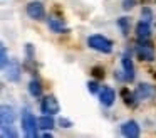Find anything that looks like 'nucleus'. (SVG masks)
I'll return each instance as SVG.
<instances>
[{
  "mask_svg": "<svg viewBox=\"0 0 156 138\" xmlns=\"http://www.w3.org/2000/svg\"><path fill=\"white\" fill-rule=\"evenodd\" d=\"M149 35H151V27H149V22L141 20V22L136 25V37H138V40L141 42V40H148Z\"/></svg>",
  "mask_w": 156,
  "mask_h": 138,
  "instance_id": "nucleus-7",
  "label": "nucleus"
},
{
  "mask_svg": "<svg viewBox=\"0 0 156 138\" xmlns=\"http://www.w3.org/2000/svg\"><path fill=\"white\" fill-rule=\"evenodd\" d=\"M0 118H2V125H10L14 121L15 114H14V110L9 106H2V113H0Z\"/></svg>",
  "mask_w": 156,
  "mask_h": 138,
  "instance_id": "nucleus-12",
  "label": "nucleus"
},
{
  "mask_svg": "<svg viewBox=\"0 0 156 138\" xmlns=\"http://www.w3.org/2000/svg\"><path fill=\"white\" fill-rule=\"evenodd\" d=\"M87 44L92 47L94 50H99V52H104V54H109L112 50V42L109 39H106L104 35H99V34H96V35H91L87 39Z\"/></svg>",
  "mask_w": 156,
  "mask_h": 138,
  "instance_id": "nucleus-2",
  "label": "nucleus"
},
{
  "mask_svg": "<svg viewBox=\"0 0 156 138\" xmlns=\"http://www.w3.org/2000/svg\"><path fill=\"white\" fill-rule=\"evenodd\" d=\"M5 76H7L9 81H17L19 76H20V66H19L17 61H10L9 62V67L5 66Z\"/></svg>",
  "mask_w": 156,
  "mask_h": 138,
  "instance_id": "nucleus-8",
  "label": "nucleus"
},
{
  "mask_svg": "<svg viewBox=\"0 0 156 138\" xmlns=\"http://www.w3.org/2000/svg\"><path fill=\"white\" fill-rule=\"evenodd\" d=\"M87 88L91 89V93H96V91H98V84H96L94 81H92V83H89V84H87Z\"/></svg>",
  "mask_w": 156,
  "mask_h": 138,
  "instance_id": "nucleus-24",
  "label": "nucleus"
},
{
  "mask_svg": "<svg viewBox=\"0 0 156 138\" xmlns=\"http://www.w3.org/2000/svg\"><path fill=\"white\" fill-rule=\"evenodd\" d=\"M99 99H101V103L104 104V106H111L112 103H114V99H116V94H114V91L111 89V88H102L101 89V93H99Z\"/></svg>",
  "mask_w": 156,
  "mask_h": 138,
  "instance_id": "nucleus-10",
  "label": "nucleus"
},
{
  "mask_svg": "<svg viewBox=\"0 0 156 138\" xmlns=\"http://www.w3.org/2000/svg\"><path fill=\"white\" fill-rule=\"evenodd\" d=\"M2 136H12V138H15L17 136V133H15L14 130H10V128H9L7 130V125H2Z\"/></svg>",
  "mask_w": 156,
  "mask_h": 138,
  "instance_id": "nucleus-17",
  "label": "nucleus"
},
{
  "mask_svg": "<svg viewBox=\"0 0 156 138\" xmlns=\"http://www.w3.org/2000/svg\"><path fill=\"white\" fill-rule=\"evenodd\" d=\"M141 17L146 20V22H151V19H153V13H151V10H149L148 7H144V9H143V12H141Z\"/></svg>",
  "mask_w": 156,
  "mask_h": 138,
  "instance_id": "nucleus-19",
  "label": "nucleus"
},
{
  "mask_svg": "<svg viewBox=\"0 0 156 138\" xmlns=\"http://www.w3.org/2000/svg\"><path fill=\"white\" fill-rule=\"evenodd\" d=\"M118 24H119V27L122 29V34H124V35H128V32H129V19L121 17V19L118 20Z\"/></svg>",
  "mask_w": 156,
  "mask_h": 138,
  "instance_id": "nucleus-16",
  "label": "nucleus"
},
{
  "mask_svg": "<svg viewBox=\"0 0 156 138\" xmlns=\"http://www.w3.org/2000/svg\"><path fill=\"white\" fill-rule=\"evenodd\" d=\"M37 125L39 120H35V116L30 113V111L25 110L24 114H22V128H24V133L27 138H37Z\"/></svg>",
  "mask_w": 156,
  "mask_h": 138,
  "instance_id": "nucleus-1",
  "label": "nucleus"
},
{
  "mask_svg": "<svg viewBox=\"0 0 156 138\" xmlns=\"http://www.w3.org/2000/svg\"><path fill=\"white\" fill-rule=\"evenodd\" d=\"M92 74H94L96 77H102L104 76V71H102L101 67H94V69H92Z\"/></svg>",
  "mask_w": 156,
  "mask_h": 138,
  "instance_id": "nucleus-22",
  "label": "nucleus"
},
{
  "mask_svg": "<svg viewBox=\"0 0 156 138\" xmlns=\"http://www.w3.org/2000/svg\"><path fill=\"white\" fill-rule=\"evenodd\" d=\"M121 133L124 135V136H128V138L139 136V125L136 123V121H133V120L126 121V123L121 125Z\"/></svg>",
  "mask_w": 156,
  "mask_h": 138,
  "instance_id": "nucleus-6",
  "label": "nucleus"
},
{
  "mask_svg": "<svg viewBox=\"0 0 156 138\" xmlns=\"http://www.w3.org/2000/svg\"><path fill=\"white\" fill-rule=\"evenodd\" d=\"M151 93H153V89L149 84H139L138 89H136V98L138 99H146V98L151 96Z\"/></svg>",
  "mask_w": 156,
  "mask_h": 138,
  "instance_id": "nucleus-13",
  "label": "nucleus"
},
{
  "mask_svg": "<svg viewBox=\"0 0 156 138\" xmlns=\"http://www.w3.org/2000/svg\"><path fill=\"white\" fill-rule=\"evenodd\" d=\"M29 93H30L32 96H41L42 94V86L37 79H32L30 83H29Z\"/></svg>",
  "mask_w": 156,
  "mask_h": 138,
  "instance_id": "nucleus-15",
  "label": "nucleus"
},
{
  "mask_svg": "<svg viewBox=\"0 0 156 138\" xmlns=\"http://www.w3.org/2000/svg\"><path fill=\"white\" fill-rule=\"evenodd\" d=\"M59 123H61L62 125V126H64V128H69V126H71V121H69V120H66V118H61V120H59Z\"/></svg>",
  "mask_w": 156,
  "mask_h": 138,
  "instance_id": "nucleus-23",
  "label": "nucleus"
},
{
  "mask_svg": "<svg viewBox=\"0 0 156 138\" xmlns=\"http://www.w3.org/2000/svg\"><path fill=\"white\" fill-rule=\"evenodd\" d=\"M136 52H138L139 59H143V61H153L154 59V47L149 42H146V40H143V42L139 44Z\"/></svg>",
  "mask_w": 156,
  "mask_h": 138,
  "instance_id": "nucleus-4",
  "label": "nucleus"
},
{
  "mask_svg": "<svg viewBox=\"0 0 156 138\" xmlns=\"http://www.w3.org/2000/svg\"><path fill=\"white\" fill-rule=\"evenodd\" d=\"M122 69H124V77L128 81L134 79V66H133V61L129 57V54L122 56Z\"/></svg>",
  "mask_w": 156,
  "mask_h": 138,
  "instance_id": "nucleus-9",
  "label": "nucleus"
},
{
  "mask_svg": "<svg viewBox=\"0 0 156 138\" xmlns=\"http://www.w3.org/2000/svg\"><path fill=\"white\" fill-rule=\"evenodd\" d=\"M136 5V0H122V9L124 10H129Z\"/></svg>",
  "mask_w": 156,
  "mask_h": 138,
  "instance_id": "nucleus-21",
  "label": "nucleus"
},
{
  "mask_svg": "<svg viewBox=\"0 0 156 138\" xmlns=\"http://www.w3.org/2000/svg\"><path fill=\"white\" fill-rule=\"evenodd\" d=\"M122 96L126 98V99H124V103H126V104H131V106H134V101H133V94H131V93L128 94V89H122Z\"/></svg>",
  "mask_w": 156,
  "mask_h": 138,
  "instance_id": "nucleus-20",
  "label": "nucleus"
},
{
  "mask_svg": "<svg viewBox=\"0 0 156 138\" xmlns=\"http://www.w3.org/2000/svg\"><path fill=\"white\" fill-rule=\"evenodd\" d=\"M27 15L30 17V19H35V20L44 19V15H45L44 5H42L41 2H30L27 5Z\"/></svg>",
  "mask_w": 156,
  "mask_h": 138,
  "instance_id": "nucleus-5",
  "label": "nucleus"
},
{
  "mask_svg": "<svg viewBox=\"0 0 156 138\" xmlns=\"http://www.w3.org/2000/svg\"><path fill=\"white\" fill-rule=\"evenodd\" d=\"M54 125L55 121L52 114H44L42 118H39V128H42V130H51V128H54Z\"/></svg>",
  "mask_w": 156,
  "mask_h": 138,
  "instance_id": "nucleus-14",
  "label": "nucleus"
},
{
  "mask_svg": "<svg viewBox=\"0 0 156 138\" xmlns=\"http://www.w3.org/2000/svg\"><path fill=\"white\" fill-rule=\"evenodd\" d=\"M41 110H42V113H45V114H55V113H59L61 106H59V101L55 99V96L51 94V96H45L44 99H42Z\"/></svg>",
  "mask_w": 156,
  "mask_h": 138,
  "instance_id": "nucleus-3",
  "label": "nucleus"
},
{
  "mask_svg": "<svg viewBox=\"0 0 156 138\" xmlns=\"http://www.w3.org/2000/svg\"><path fill=\"white\" fill-rule=\"evenodd\" d=\"M0 52H2V59H0V64H2V69L7 66V50H5V46H0Z\"/></svg>",
  "mask_w": 156,
  "mask_h": 138,
  "instance_id": "nucleus-18",
  "label": "nucleus"
},
{
  "mask_svg": "<svg viewBox=\"0 0 156 138\" xmlns=\"http://www.w3.org/2000/svg\"><path fill=\"white\" fill-rule=\"evenodd\" d=\"M47 25H49V29H51L52 32H57V34L67 32V27H66L61 20H57V19H49L47 20Z\"/></svg>",
  "mask_w": 156,
  "mask_h": 138,
  "instance_id": "nucleus-11",
  "label": "nucleus"
}]
</instances>
